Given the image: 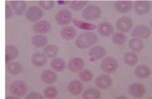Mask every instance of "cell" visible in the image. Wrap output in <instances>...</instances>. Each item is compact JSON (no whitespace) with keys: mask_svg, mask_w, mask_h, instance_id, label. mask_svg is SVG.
I'll use <instances>...</instances> for the list:
<instances>
[{"mask_svg":"<svg viewBox=\"0 0 152 99\" xmlns=\"http://www.w3.org/2000/svg\"><path fill=\"white\" fill-rule=\"evenodd\" d=\"M98 41V36L91 32H86L80 34L76 38L75 44L79 49H87L96 45Z\"/></svg>","mask_w":152,"mask_h":99,"instance_id":"6da1fadb","label":"cell"},{"mask_svg":"<svg viewBox=\"0 0 152 99\" xmlns=\"http://www.w3.org/2000/svg\"><path fill=\"white\" fill-rule=\"evenodd\" d=\"M9 91L14 96L22 97L27 91V86L23 81L17 80L11 83L9 87Z\"/></svg>","mask_w":152,"mask_h":99,"instance_id":"7a4b0ae2","label":"cell"},{"mask_svg":"<svg viewBox=\"0 0 152 99\" xmlns=\"http://www.w3.org/2000/svg\"><path fill=\"white\" fill-rule=\"evenodd\" d=\"M102 14L100 7L96 4H91L85 8L83 11V17L85 19L93 21L99 19Z\"/></svg>","mask_w":152,"mask_h":99,"instance_id":"3957f363","label":"cell"},{"mask_svg":"<svg viewBox=\"0 0 152 99\" xmlns=\"http://www.w3.org/2000/svg\"><path fill=\"white\" fill-rule=\"evenodd\" d=\"M100 67L104 72L111 74L115 72L118 68V62L114 57H107L101 62Z\"/></svg>","mask_w":152,"mask_h":99,"instance_id":"277c9868","label":"cell"},{"mask_svg":"<svg viewBox=\"0 0 152 99\" xmlns=\"http://www.w3.org/2000/svg\"><path fill=\"white\" fill-rule=\"evenodd\" d=\"M133 37L139 39H146L151 35V29L144 25H139L135 27L132 33Z\"/></svg>","mask_w":152,"mask_h":99,"instance_id":"5b68a950","label":"cell"},{"mask_svg":"<svg viewBox=\"0 0 152 99\" xmlns=\"http://www.w3.org/2000/svg\"><path fill=\"white\" fill-rule=\"evenodd\" d=\"M72 19V15L68 10L66 9H62L59 10L55 15V21L57 24L64 25L70 23Z\"/></svg>","mask_w":152,"mask_h":99,"instance_id":"8992f818","label":"cell"},{"mask_svg":"<svg viewBox=\"0 0 152 99\" xmlns=\"http://www.w3.org/2000/svg\"><path fill=\"white\" fill-rule=\"evenodd\" d=\"M42 16V10L38 6H32L27 9L25 12V18L29 21L35 22L41 19Z\"/></svg>","mask_w":152,"mask_h":99,"instance_id":"52a82bcc","label":"cell"},{"mask_svg":"<svg viewBox=\"0 0 152 99\" xmlns=\"http://www.w3.org/2000/svg\"><path fill=\"white\" fill-rule=\"evenodd\" d=\"M132 21L128 17H122L119 19L116 23V27L119 31L126 33L132 28Z\"/></svg>","mask_w":152,"mask_h":99,"instance_id":"ba28073f","label":"cell"},{"mask_svg":"<svg viewBox=\"0 0 152 99\" xmlns=\"http://www.w3.org/2000/svg\"><path fill=\"white\" fill-rule=\"evenodd\" d=\"M129 94L133 97L141 98L146 92V89L143 85L140 84H132L129 86L128 88Z\"/></svg>","mask_w":152,"mask_h":99,"instance_id":"9c48e42d","label":"cell"},{"mask_svg":"<svg viewBox=\"0 0 152 99\" xmlns=\"http://www.w3.org/2000/svg\"><path fill=\"white\" fill-rule=\"evenodd\" d=\"M51 29V24L47 20H42L36 23L33 26V29L36 33L45 34L49 32Z\"/></svg>","mask_w":152,"mask_h":99,"instance_id":"30bf717a","label":"cell"},{"mask_svg":"<svg viewBox=\"0 0 152 99\" xmlns=\"http://www.w3.org/2000/svg\"><path fill=\"white\" fill-rule=\"evenodd\" d=\"M113 80L109 75H102L96 78L95 84L98 88L101 89H107L111 86Z\"/></svg>","mask_w":152,"mask_h":99,"instance_id":"8fae6325","label":"cell"},{"mask_svg":"<svg viewBox=\"0 0 152 99\" xmlns=\"http://www.w3.org/2000/svg\"><path fill=\"white\" fill-rule=\"evenodd\" d=\"M151 9V4L148 1H137L134 4V10L136 12L140 15H143L148 13Z\"/></svg>","mask_w":152,"mask_h":99,"instance_id":"7c38bea8","label":"cell"},{"mask_svg":"<svg viewBox=\"0 0 152 99\" xmlns=\"http://www.w3.org/2000/svg\"><path fill=\"white\" fill-rule=\"evenodd\" d=\"M47 60L48 57L44 53H35L31 57V63L36 67H42L47 64Z\"/></svg>","mask_w":152,"mask_h":99,"instance_id":"4fadbf2b","label":"cell"},{"mask_svg":"<svg viewBox=\"0 0 152 99\" xmlns=\"http://www.w3.org/2000/svg\"><path fill=\"white\" fill-rule=\"evenodd\" d=\"M83 86L82 83L78 80H72L68 85V90L72 95L75 96H79L81 94Z\"/></svg>","mask_w":152,"mask_h":99,"instance_id":"5bb4252c","label":"cell"},{"mask_svg":"<svg viewBox=\"0 0 152 99\" xmlns=\"http://www.w3.org/2000/svg\"><path fill=\"white\" fill-rule=\"evenodd\" d=\"M84 60L80 57H74L68 62V69L71 72L76 73L82 70L84 67Z\"/></svg>","mask_w":152,"mask_h":99,"instance_id":"9a60e30c","label":"cell"},{"mask_svg":"<svg viewBox=\"0 0 152 99\" xmlns=\"http://www.w3.org/2000/svg\"><path fill=\"white\" fill-rule=\"evenodd\" d=\"M114 27L111 23L109 22H103L100 23L98 27V32L100 35L102 36H109L113 34Z\"/></svg>","mask_w":152,"mask_h":99,"instance_id":"2e32d148","label":"cell"},{"mask_svg":"<svg viewBox=\"0 0 152 99\" xmlns=\"http://www.w3.org/2000/svg\"><path fill=\"white\" fill-rule=\"evenodd\" d=\"M57 75L50 70H45L41 74V79L46 84H53L56 81Z\"/></svg>","mask_w":152,"mask_h":99,"instance_id":"e0dca14e","label":"cell"},{"mask_svg":"<svg viewBox=\"0 0 152 99\" xmlns=\"http://www.w3.org/2000/svg\"><path fill=\"white\" fill-rule=\"evenodd\" d=\"M133 7L131 1H117L115 4V8L120 13H126L130 12Z\"/></svg>","mask_w":152,"mask_h":99,"instance_id":"ac0fdd59","label":"cell"},{"mask_svg":"<svg viewBox=\"0 0 152 99\" xmlns=\"http://www.w3.org/2000/svg\"><path fill=\"white\" fill-rule=\"evenodd\" d=\"M10 4L17 15H22L26 9V4L24 1H21V0L10 1Z\"/></svg>","mask_w":152,"mask_h":99,"instance_id":"d6986e66","label":"cell"},{"mask_svg":"<svg viewBox=\"0 0 152 99\" xmlns=\"http://www.w3.org/2000/svg\"><path fill=\"white\" fill-rule=\"evenodd\" d=\"M61 37L66 40H72L77 36V31L74 27L67 26L63 27L60 32Z\"/></svg>","mask_w":152,"mask_h":99,"instance_id":"ffe728a7","label":"cell"},{"mask_svg":"<svg viewBox=\"0 0 152 99\" xmlns=\"http://www.w3.org/2000/svg\"><path fill=\"white\" fill-rule=\"evenodd\" d=\"M6 63L17 58L18 56V49L15 46L8 45L6 46Z\"/></svg>","mask_w":152,"mask_h":99,"instance_id":"44dd1931","label":"cell"},{"mask_svg":"<svg viewBox=\"0 0 152 99\" xmlns=\"http://www.w3.org/2000/svg\"><path fill=\"white\" fill-rule=\"evenodd\" d=\"M106 55V50L101 46H94L89 50V56L94 59H99Z\"/></svg>","mask_w":152,"mask_h":99,"instance_id":"7402d4cb","label":"cell"},{"mask_svg":"<svg viewBox=\"0 0 152 99\" xmlns=\"http://www.w3.org/2000/svg\"><path fill=\"white\" fill-rule=\"evenodd\" d=\"M135 75L140 79H145L149 77L151 75V69L146 65L140 64L135 68Z\"/></svg>","mask_w":152,"mask_h":99,"instance_id":"603a6c76","label":"cell"},{"mask_svg":"<svg viewBox=\"0 0 152 99\" xmlns=\"http://www.w3.org/2000/svg\"><path fill=\"white\" fill-rule=\"evenodd\" d=\"M50 66L55 71L62 72L66 69V63L61 57H55L50 62Z\"/></svg>","mask_w":152,"mask_h":99,"instance_id":"cb8c5ba5","label":"cell"},{"mask_svg":"<svg viewBox=\"0 0 152 99\" xmlns=\"http://www.w3.org/2000/svg\"><path fill=\"white\" fill-rule=\"evenodd\" d=\"M48 42L47 38L42 34H37L31 38V44L36 47H43Z\"/></svg>","mask_w":152,"mask_h":99,"instance_id":"d4e9b609","label":"cell"},{"mask_svg":"<svg viewBox=\"0 0 152 99\" xmlns=\"http://www.w3.org/2000/svg\"><path fill=\"white\" fill-rule=\"evenodd\" d=\"M6 70L11 75H17L20 74L23 70V66L18 62H10L6 66Z\"/></svg>","mask_w":152,"mask_h":99,"instance_id":"484cf974","label":"cell"},{"mask_svg":"<svg viewBox=\"0 0 152 99\" xmlns=\"http://www.w3.org/2000/svg\"><path fill=\"white\" fill-rule=\"evenodd\" d=\"M129 47L134 52H139L143 49L144 43L139 38H132L129 41Z\"/></svg>","mask_w":152,"mask_h":99,"instance_id":"4316f807","label":"cell"},{"mask_svg":"<svg viewBox=\"0 0 152 99\" xmlns=\"http://www.w3.org/2000/svg\"><path fill=\"white\" fill-rule=\"evenodd\" d=\"M82 96L85 99H97L100 98L101 93L98 89L89 88L85 89Z\"/></svg>","mask_w":152,"mask_h":99,"instance_id":"83f0119b","label":"cell"},{"mask_svg":"<svg viewBox=\"0 0 152 99\" xmlns=\"http://www.w3.org/2000/svg\"><path fill=\"white\" fill-rule=\"evenodd\" d=\"M124 60L129 66H134L138 62V56L134 52H128L124 55Z\"/></svg>","mask_w":152,"mask_h":99,"instance_id":"f1b7e54d","label":"cell"},{"mask_svg":"<svg viewBox=\"0 0 152 99\" xmlns=\"http://www.w3.org/2000/svg\"><path fill=\"white\" fill-rule=\"evenodd\" d=\"M112 40L115 45H123L126 43L127 40V38L122 32H118L113 34L112 36Z\"/></svg>","mask_w":152,"mask_h":99,"instance_id":"f546056e","label":"cell"},{"mask_svg":"<svg viewBox=\"0 0 152 99\" xmlns=\"http://www.w3.org/2000/svg\"><path fill=\"white\" fill-rule=\"evenodd\" d=\"M59 51V48L55 45H49L46 46L44 49V54L47 57H53L57 56V53Z\"/></svg>","mask_w":152,"mask_h":99,"instance_id":"4dcf8cb0","label":"cell"},{"mask_svg":"<svg viewBox=\"0 0 152 99\" xmlns=\"http://www.w3.org/2000/svg\"><path fill=\"white\" fill-rule=\"evenodd\" d=\"M74 24H75L77 27L80 29H86V30H94L96 28H97V26L94 24L87 23L80 21L79 20H74Z\"/></svg>","mask_w":152,"mask_h":99,"instance_id":"1f68e13d","label":"cell"},{"mask_svg":"<svg viewBox=\"0 0 152 99\" xmlns=\"http://www.w3.org/2000/svg\"><path fill=\"white\" fill-rule=\"evenodd\" d=\"M44 94L47 98H55L58 95V90L54 86H49L46 87L44 91Z\"/></svg>","mask_w":152,"mask_h":99,"instance_id":"d6a6232c","label":"cell"},{"mask_svg":"<svg viewBox=\"0 0 152 99\" xmlns=\"http://www.w3.org/2000/svg\"><path fill=\"white\" fill-rule=\"evenodd\" d=\"M79 77L82 81L89 82L93 78V74H92L91 70H88V69H84L79 73Z\"/></svg>","mask_w":152,"mask_h":99,"instance_id":"836d02e7","label":"cell"},{"mask_svg":"<svg viewBox=\"0 0 152 99\" xmlns=\"http://www.w3.org/2000/svg\"><path fill=\"white\" fill-rule=\"evenodd\" d=\"M88 4V1H73L70 4V8L73 10H80Z\"/></svg>","mask_w":152,"mask_h":99,"instance_id":"e575fe53","label":"cell"},{"mask_svg":"<svg viewBox=\"0 0 152 99\" xmlns=\"http://www.w3.org/2000/svg\"><path fill=\"white\" fill-rule=\"evenodd\" d=\"M39 5L45 10H50L55 5V3L53 0H41L39 1Z\"/></svg>","mask_w":152,"mask_h":99,"instance_id":"d590c367","label":"cell"},{"mask_svg":"<svg viewBox=\"0 0 152 99\" xmlns=\"http://www.w3.org/2000/svg\"><path fill=\"white\" fill-rule=\"evenodd\" d=\"M27 99H42L43 98V96L41 95L40 94L36 92H31L28 95L26 96Z\"/></svg>","mask_w":152,"mask_h":99,"instance_id":"8d00e7d4","label":"cell"},{"mask_svg":"<svg viewBox=\"0 0 152 99\" xmlns=\"http://www.w3.org/2000/svg\"><path fill=\"white\" fill-rule=\"evenodd\" d=\"M13 15L12 10L11 9V7L8 4H6V19H9L12 17Z\"/></svg>","mask_w":152,"mask_h":99,"instance_id":"74e56055","label":"cell"},{"mask_svg":"<svg viewBox=\"0 0 152 99\" xmlns=\"http://www.w3.org/2000/svg\"><path fill=\"white\" fill-rule=\"evenodd\" d=\"M6 98H17V96H7Z\"/></svg>","mask_w":152,"mask_h":99,"instance_id":"f35d334b","label":"cell"},{"mask_svg":"<svg viewBox=\"0 0 152 99\" xmlns=\"http://www.w3.org/2000/svg\"><path fill=\"white\" fill-rule=\"evenodd\" d=\"M116 98H124V99H126V98H127V97H126V96H117V97Z\"/></svg>","mask_w":152,"mask_h":99,"instance_id":"ab89813d","label":"cell"}]
</instances>
